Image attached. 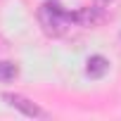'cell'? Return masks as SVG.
Masks as SVG:
<instances>
[{
  "instance_id": "cell-4",
  "label": "cell",
  "mask_w": 121,
  "mask_h": 121,
  "mask_svg": "<svg viewBox=\"0 0 121 121\" xmlns=\"http://www.w3.org/2000/svg\"><path fill=\"white\" fill-rule=\"evenodd\" d=\"M102 22V12L97 7H81L78 12H74V24L78 26H97Z\"/></svg>"
},
{
  "instance_id": "cell-1",
  "label": "cell",
  "mask_w": 121,
  "mask_h": 121,
  "mask_svg": "<svg viewBox=\"0 0 121 121\" xmlns=\"http://www.w3.org/2000/svg\"><path fill=\"white\" fill-rule=\"evenodd\" d=\"M38 22L48 36H62L74 24V12L64 10L57 3H43L38 10Z\"/></svg>"
},
{
  "instance_id": "cell-2",
  "label": "cell",
  "mask_w": 121,
  "mask_h": 121,
  "mask_svg": "<svg viewBox=\"0 0 121 121\" xmlns=\"http://www.w3.org/2000/svg\"><path fill=\"white\" fill-rule=\"evenodd\" d=\"M3 100H5L10 107L19 109L24 116H31V119H48V112H45V109H40L36 102H31V100H29V97H24V95L5 93V95H3Z\"/></svg>"
},
{
  "instance_id": "cell-6",
  "label": "cell",
  "mask_w": 121,
  "mask_h": 121,
  "mask_svg": "<svg viewBox=\"0 0 121 121\" xmlns=\"http://www.w3.org/2000/svg\"><path fill=\"white\" fill-rule=\"evenodd\" d=\"M104 3H107V0H104Z\"/></svg>"
},
{
  "instance_id": "cell-5",
  "label": "cell",
  "mask_w": 121,
  "mask_h": 121,
  "mask_svg": "<svg viewBox=\"0 0 121 121\" xmlns=\"http://www.w3.org/2000/svg\"><path fill=\"white\" fill-rule=\"evenodd\" d=\"M19 76V67L14 64V62H0V81L3 83H7V81H14Z\"/></svg>"
},
{
  "instance_id": "cell-3",
  "label": "cell",
  "mask_w": 121,
  "mask_h": 121,
  "mask_svg": "<svg viewBox=\"0 0 121 121\" xmlns=\"http://www.w3.org/2000/svg\"><path fill=\"white\" fill-rule=\"evenodd\" d=\"M107 71H109V59H107V57H102V55L88 57V62H86V76H90V78H102Z\"/></svg>"
}]
</instances>
